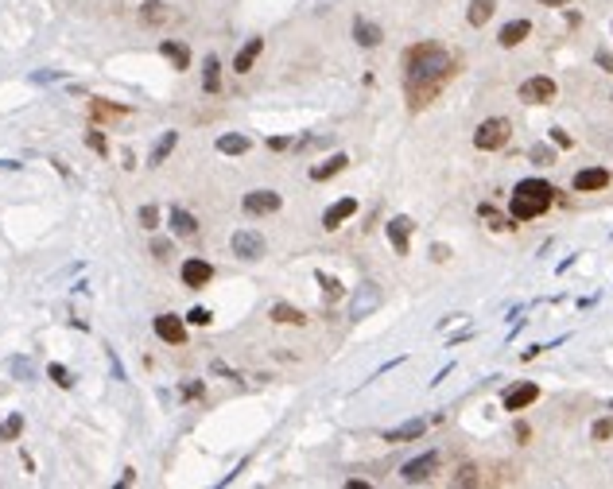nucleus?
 Wrapping results in <instances>:
<instances>
[{
    "label": "nucleus",
    "mask_w": 613,
    "mask_h": 489,
    "mask_svg": "<svg viewBox=\"0 0 613 489\" xmlns=\"http://www.w3.org/2000/svg\"><path fill=\"white\" fill-rule=\"evenodd\" d=\"M447 74H450V54L442 51V47L419 43V47H411V51H408V82H411V90H415V85L435 90Z\"/></svg>",
    "instance_id": "nucleus-1"
},
{
    "label": "nucleus",
    "mask_w": 613,
    "mask_h": 489,
    "mask_svg": "<svg viewBox=\"0 0 613 489\" xmlns=\"http://www.w3.org/2000/svg\"><path fill=\"white\" fill-rule=\"evenodd\" d=\"M551 202H555V186L543 183V179H524V183H516V191H512L509 210H512L516 222H528V217H540Z\"/></svg>",
    "instance_id": "nucleus-2"
},
{
    "label": "nucleus",
    "mask_w": 613,
    "mask_h": 489,
    "mask_svg": "<svg viewBox=\"0 0 613 489\" xmlns=\"http://www.w3.org/2000/svg\"><path fill=\"white\" fill-rule=\"evenodd\" d=\"M512 136V124L504 121V116H489V121L478 124V132H473V144L481 147V152H497V147H504Z\"/></svg>",
    "instance_id": "nucleus-3"
},
{
    "label": "nucleus",
    "mask_w": 613,
    "mask_h": 489,
    "mask_svg": "<svg viewBox=\"0 0 613 489\" xmlns=\"http://www.w3.org/2000/svg\"><path fill=\"white\" fill-rule=\"evenodd\" d=\"M380 307V287L377 284H361V287H353V303H349V318H365V315H372V310Z\"/></svg>",
    "instance_id": "nucleus-4"
},
{
    "label": "nucleus",
    "mask_w": 613,
    "mask_h": 489,
    "mask_svg": "<svg viewBox=\"0 0 613 489\" xmlns=\"http://www.w3.org/2000/svg\"><path fill=\"white\" fill-rule=\"evenodd\" d=\"M435 470H439V454H435V450H427V454H419V458H411V462H403L400 478L408 481V485H415V481H427Z\"/></svg>",
    "instance_id": "nucleus-5"
},
{
    "label": "nucleus",
    "mask_w": 613,
    "mask_h": 489,
    "mask_svg": "<svg viewBox=\"0 0 613 489\" xmlns=\"http://www.w3.org/2000/svg\"><path fill=\"white\" fill-rule=\"evenodd\" d=\"M233 253L241 256V260H260L264 256V237L253 229H237L233 233Z\"/></svg>",
    "instance_id": "nucleus-6"
},
{
    "label": "nucleus",
    "mask_w": 613,
    "mask_h": 489,
    "mask_svg": "<svg viewBox=\"0 0 613 489\" xmlns=\"http://www.w3.org/2000/svg\"><path fill=\"white\" fill-rule=\"evenodd\" d=\"M551 97H555V82L551 78H528L520 85V101H528V105H547Z\"/></svg>",
    "instance_id": "nucleus-7"
},
{
    "label": "nucleus",
    "mask_w": 613,
    "mask_h": 489,
    "mask_svg": "<svg viewBox=\"0 0 613 489\" xmlns=\"http://www.w3.org/2000/svg\"><path fill=\"white\" fill-rule=\"evenodd\" d=\"M155 334H159L167 346H183L186 342V326L178 315H155Z\"/></svg>",
    "instance_id": "nucleus-8"
},
{
    "label": "nucleus",
    "mask_w": 613,
    "mask_h": 489,
    "mask_svg": "<svg viewBox=\"0 0 613 489\" xmlns=\"http://www.w3.org/2000/svg\"><path fill=\"white\" fill-rule=\"evenodd\" d=\"M210 279H214V264H210V260H198V256H190V260L183 264V284H186V287H206Z\"/></svg>",
    "instance_id": "nucleus-9"
},
{
    "label": "nucleus",
    "mask_w": 613,
    "mask_h": 489,
    "mask_svg": "<svg viewBox=\"0 0 613 489\" xmlns=\"http://www.w3.org/2000/svg\"><path fill=\"white\" fill-rule=\"evenodd\" d=\"M279 210V194L276 191H248L245 194V214H276Z\"/></svg>",
    "instance_id": "nucleus-10"
},
{
    "label": "nucleus",
    "mask_w": 613,
    "mask_h": 489,
    "mask_svg": "<svg viewBox=\"0 0 613 489\" xmlns=\"http://www.w3.org/2000/svg\"><path fill=\"white\" fill-rule=\"evenodd\" d=\"M540 396V385H532V380H524V385H512L509 392H504V411H520L528 408V404Z\"/></svg>",
    "instance_id": "nucleus-11"
},
{
    "label": "nucleus",
    "mask_w": 613,
    "mask_h": 489,
    "mask_svg": "<svg viewBox=\"0 0 613 489\" xmlns=\"http://www.w3.org/2000/svg\"><path fill=\"white\" fill-rule=\"evenodd\" d=\"M384 229H388V241H392V248H396V253H408V237H411V229H415V225H411V217H392V222H388L384 225Z\"/></svg>",
    "instance_id": "nucleus-12"
},
{
    "label": "nucleus",
    "mask_w": 613,
    "mask_h": 489,
    "mask_svg": "<svg viewBox=\"0 0 613 489\" xmlns=\"http://www.w3.org/2000/svg\"><path fill=\"white\" fill-rule=\"evenodd\" d=\"M357 214V198H341V202H334L330 210L322 214V229H338L346 217H353Z\"/></svg>",
    "instance_id": "nucleus-13"
},
{
    "label": "nucleus",
    "mask_w": 613,
    "mask_h": 489,
    "mask_svg": "<svg viewBox=\"0 0 613 489\" xmlns=\"http://www.w3.org/2000/svg\"><path fill=\"white\" fill-rule=\"evenodd\" d=\"M609 183V171H602V167H586V171H578L574 175V191H602V186Z\"/></svg>",
    "instance_id": "nucleus-14"
},
{
    "label": "nucleus",
    "mask_w": 613,
    "mask_h": 489,
    "mask_svg": "<svg viewBox=\"0 0 613 489\" xmlns=\"http://www.w3.org/2000/svg\"><path fill=\"white\" fill-rule=\"evenodd\" d=\"M260 51H264V39H248V43L237 51V59H233V70H237V74H248L253 62L260 59Z\"/></svg>",
    "instance_id": "nucleus-15"
},
{
    "label": "nucleus",
    "mask_w": 613,
    "mask_h": 489,
    "mask_svg": "<svg viewBox=\"0 0 613 489\" xmlns=\"http://www.w3.org/2000/svg\"><path fill=\"white\" fill-rule=\"evenodd\" d=\"M528 35H532V23H528V20H512V23H504V28H501V35H497V39H501V47H516V43H524Z\"/></svg>",
    "instance_id": "nucleus-16"
},
{
    "label": "nucleus",
    "mask_w": 613,
    "mask_h": 489,
    "mask_svg": "<svg viewBox=\"0 0 613 489\" xmlns=\"http://www.w3.org/2000/svg\"><path fill=\"white\" fill-rule=\"evenodd\" d=\"M427 431L423 419H408V423L392 427V431H384V442H408V439H419V435Z\"/></svg>",
    "instance_id": "nucleus-17"
},
{
    "label": "nucleus",
    "mask_w": 613,
    "mask_h": 489,
    "mask_svg": "<svg viewBox=\"0 0 613 489\" xmlns=\"http://www.w3.org/2000/svg\"><path fill=\"white\" fill-rule=\"evenodd\" d=\"M175 144H178V132H163L159 140H155V147H152V155H147V167H159L163 159H167L171 152H175Z\"/></svg>",
    "instance_id": "nucleus-18"
},
{
    "label": "nucleus",
    "mask_w": 613,
    "mask_h": 489,
    "mask_svg": "<svg viewBox=\"0 0 613 489\" xmlns=\"http://www.w3.org/2000/svg\"><path fill=\"white\" fill-rule=\"evenodd\" d=\"M171 229H175L178 237H194V233H198V222H194V214H186L183 206H171Z\"/></svg>",
    "instance_id": "nucleus-19"
},
{
    "label": "nucleus",
    "mask_w": 613,
    "mask_h": 489,
    "mask_svg": "<svg viewBox=\"0 0 613 489\" xmlns=\"http://www.w3.org/2000/svg\"><path fill=\"white\" fill-rule=\"evenodd\" d=\"M353 39H357L361 47H377L384 35H380L377 23H369V20H361V16H357V20H353Z\"/></svg>",
    "instance_id": "nucleus-20"
},
{
    "label": "nucleus",
    "mask_w": 613,
    "mask_h": 489,
    "mask_svg": "<svg viewBox=\"0 0 613 489\" xmlns=\"http://www.w3.org/2000/svg\"><path fill=\"white\" fill-rule=\"evenodd\" d=\"M159 51H163V59L175 62V70H186V66H190V51H186L183 43H175V39H163Z\"/></svg>",
    "instance_id": "nucleus-21"
},
{
    "label": "nucleus",
    "mask_w": 613,
    "mask_h": 489,
    "mask_svg": "<svg viewBox=\"0 0 613 489\" xmlns=\"http://www.w3.org/2000/svg\"><path fill=\"white\" fill-rule=\"evenodd\" d=\"M346 163H349V155L346 152H338V155H330L326 163H318V167H310V179H330V175H338V171H346Z\"/></svg>",
    "instance_id": "nucleus-22"
},
{
    "label": "nucleus",
    "mask_w": 613,
    "mask_h": 489,
    "mask_svg": "<svg viewBox=\"0 0 613 489\" xmlns=\"http://www.w3.org/2000/svg\"><path fill=\"white\" fill-rule=\"evenodd\" d=\"M202 90H206V93H217V90H221V62H217L214 54H210L206 66H202Z\"/></svg>",
    "instance_id": "nucleus-23"
},
{
    "label": "nucleus",
    "mask_w": 613,
    "mask_h": 489,
    "mask_svg": "<svg viewBox=\"0 0 613 489\" xmlns=\"http://www.w3.org/2000/svg\"><path fill=\"white\" fill-rule=\"evenodd\" d=\"M217 152H221V155H245L248 152V136H241V132L217 136Z\"/></svg>",
    "instance_id": "nucleus-24"
},
{
    "label": "nucleus",
    "mask_w": 613,
    "mask_h": 489,
    "mask_svg": "<svg viewBox=\"0 0 613 489\" xmlns=\"http://www.w3.org/2000/svg\"><path fill=\"white\" fill-rule=\"evenodd\" d=\"M493 0H470V12H466V20L473 23V28H481V23H489V16H493Z\"/></svg>",
    "instance_id": "nucleus-25"
},
{
    "label": "nucleus",
    "mask_w": 613,
    "mask_h": 489,
    "mask_svg": "<svg viewBox=\"0 0 613 489\" xmlns=\"http://www.w3.org/2000/svg\"><path fill=\"white\" fill-rule=\"evenodd\" d=\"M272 318H276V322H291V326H303V322H307V318H303V310L287 307V303H276V307H272Z\"/></svg>",
    "instance_id": "nucleus-26"
},
{
    "label": "nucleus",
    "mask_w": 613,
    "mask_h": 489,
    "mask_svg": "<svg viewBox=\"0 0 613 489\" xmlns=\"http://www.w3.org/2000/svg\"><path fill=\"white\" fill-rule=\"evenodd\" d=\"M20 431H23V416H20V411H12V416L0 423V442H12Z\"/></svg>",
    "instance_id": "nucleus-27"
},
{
    "label": "nucleus",
    "mask_w": 613,
    "mask_h": 489,
    "mask_svg": "<svg viewBox=\"0 0 613 489\" xmlns=\"http://www.w3.org/2000/svg\"><path fill=\"white\" fill-rule=\"evenodd\" d=\"M318 287H322V295H326V303H338L341 299V284H338V279H334V276H326V272H318Z\"/></svg>",
    "instance_id": "nucleus-28"
},
{
    "label": "nucleus",
    "mask_w": 613,
    "mask_h": 489,
    "mask_svg": "<svg viewBox=\"0 0 613 489\" xmlns=\"http://www.w3.org/2000/svg\"><path fill=\"white\" fill-rule=\"evenodd\" d=\"M140 16H144V23H163L167 20V4H163V0H147Z\"/></svg>",
    "instance_id": "nucleus-29"
},
{
    "label": "nucleus",
    "mask_w": 613,
    "mask_h": 489,
    "mask_svg": "<svg viewBox=\"0 0 613 489\" xmlns=\"http://www.w3.org/2000/svg\"><path fill=\"white\" fill-rule=\"evenodd\" d=\"M8 369H12L20 380H31V377H35V365H31L28 357H12V365H8Z\"/></svg>",
    "instance_id": "nucleus-30"
},
{
    "label": "nucleus",
    "mask_w": 613,
    "mask_h": 489,
    "mask_svg": "<svg viewBox=\"0 0 613 489\" xmlns=\"http://www.w3.org/2000/svg\"><path fill=\"white\" fill-rule=\"evenodd\" d=\"M47 373H51V380H54L59 388H74V377H70V369H66V365H51Z\"/></svg>",
    "instance_id": "nucleus-31"
},
{
    "label": "nucleus",
    "mask_w": 613,
    "mask_h": 489,
    "mask_svg": "<svg viewBox=\"0 0 613 489\" xmlns=\"http://www.w3.org/2000/svg\"><path fill=\"white\" fill-rule=\"evenodd\" d=\"M85 144H90V147H93V152H97V155H105V152H109L105 136H101L97 128H90V132H85Z\"/></svg>",
    "instance_id": "nucleus-32"
},
{
    "label": "nucleus",
    "mask_w": 613,
    "mask_h": 489,
    "mask_svg": "<svg viewBox=\"0 0 613 489\" xmlns=\"http://www.w3.org/2000/svg\"><path fill=\"white\" fill-rule=\"evenodd\" d=\"M140 225H144V229H155V225H159V210L144 206V210H140Z\"/></svg>",
    "instance_id": "nucleus-33"
},
{
    "label": "nucleus",
    "mask_w": 613,
    "mask_h": 489,
    "mask_svg": "<svg viewBox=\"0 0 613 489\" xmlns=\"http://www.w3.org/2000/svg\"><path fill=\"white\" fill-rule=\"evenodd\" d=\"M93 113H97V116H121V113H128V109H124V105H105V101H93Z\"/></svg>",
    "instance_id": "nucleus-34"
},
{
    "label": "nucleus",
    "mask_w": 613,
    "mask_h": 489,
    "mask_svg": "<svg viewBox=\"0 0 613 489\" xmlns=\"http://www.w3.org/2000/svg\"><path fill=\"white\" fill-rule=\"evenodd\" d=\"M473 481H478V470H473V466H462L458 478H454V485H473Z\"/></svg>",
    "instance_id": "nucleus-35"
},
{
    "label": "nucleus",
    "mask_w": 613,
    "mask_h": 489,
    "mask_svg": "<svg viewBox=\"0 0 613 489\" xmlns=\"http://www.w3.org/2000/svg\"><path fill=\"white\" fill-rule=\"evenodd\" d=\"M186 322H194V326H210V310H206V307H194L190 315H186Z\"/></svg>",
    "instance_id": "nucleus-36"
},
{
    "label": "nucleus",
    "mask_w": 613,
    "mask_h": 489,
    "mask_svg": "<svg viewBox=\"0 0 613 489\" xmlns=\"http://www.w3.org/2000/svg\"><path fill=\"white\" fill-rule=\"evenodd\" d=\"M609 435H613V423H609V419H597V423H594V439H609Z\"/></svg>",
    "instance_id": "nucleus-37"
},
{
    "label": "nucleus",
    "mask_w": 613,
    "mask_h": 489,
    "mask_svg": "<svg viewBox=\"0 0 613 489\" xmlns=\"http://www.w3.org/2000/svg\"><path fill=\"white\" fill-rule=\"evenodd\" d=\"M532 159H535V163H551V147L535 144V147H532Z\"/></svg>",
    "instance_id": "nucleus-38"
},
{
    "label": "nucleus",
    "mask_w": 613,
    "mask_h": 489,
    "mask_svg": "<svg viewBox=\"0 0 613 489\" xmlns=\"http://www.w3.org/2000/svg\"><path fill=\"white\" fill-rule=\"evenodd\" d=\"M54 78H59V70H35V74H31V82L43 85V82H54Z\"/></svg>",
    "instance_id": "nucleus-39"
},
{
    "label": "nucleus",
    "mask_w": 613,
    "mask_h": 489,
    "mask_svg": "<svg viewBox=\"0 0 613 489\" xmlns=\"http://www.w3.org/2000/svg\"><path fill=\"white\" fill-rule=\"evenodd\" d=\"M183 396H186V400H194V396H202V380H190V385H183Z\"/></svg>",
    "instance_id": "nucleus-40"
},
{
    "label": "nucleus",
    "mask_w": 613,
    "mask_h": 489,
    "mask_svg": "<svg viewBox=\"0 0 613 489\" xmlns=\"http://www.w3.org/2000/svg\"><path fill=\"white\" fill-rule=\"evenodd\" d=\"M268 147H272V152H284V147H291V140H287V136H272Z\"/></svg>",
    "instance_id": "nucleus-41"
},
{
    "label": "nucleus",
    "mask_w": 613,
    "mask_h": 489,
    "mask_svg": "<svg viewBox=\"0 0 613 489\" xmlns=\"http://www.w3.org/2000/svg\"><path fill=\"white\" fill-rule=\"evenodd\" d=\"M551 140H555L559 147H571V136H566L563 128H551Z\"/></svg>",
    "instance_id": "nucleus-42"
},
{
    "label": "nucleus",
    "mask_w": 613,
    "mask_h": 489,
    "mask_svg": "<svg viewBox=\"0 0 613 489\" xmlns=\"http://www.w3.org/2000/svg\"><path fill=\"white\" fill-rule=\"evenodd\" d=\"M152 253H155V256H171V241H155Z\"/></svg>",
    "instance_id": "nucleus-43"
},
{
    "label": "nucleus",
    "mask_w": 613,
    "mask_h": 489,
    "mask_svg": "<svg viewBox=\"0 0 613 489\" xmlns=\"http://www.w3.org/2000/svg\"><path fill=\"white\" fill-rule=\"evenodd\" d=\"M597 66H605V70H613V54H605V51H597Z\"/></svg>",
    "instance_id": "nucleus-44"
},
{
    "label": "nucleus",
    "mask_w": 613,
    "mask_h": 489,
    "mask_svg": "<svg viewBox=\"0 0 613 489\" xmlns=\"http://www.w3.org/2000/svg\"><path fill=\"white\" fill-rule=\"evenodd\" d=\"M214 373H221V377H237V373H233L225 361H214Z\"/></svg>",
    "instance_id": "nucleus-45"
},
{
    "label": "nucleus",
    "mask_w": 613,
    "mask_h": 489,
    "mask_svg": "<svg viewBox=\"0 0 613 489\" xmlns=\"http://www.w3.org/2000/svg\"><path fill=\"white\" fill-rule=\"evenodd\" d=\"M540 4H547V8H563V4H571V0H540Z\"/></svg>",
    "instance_id": "nucleus-46"
}]
</instances>
